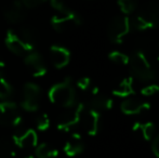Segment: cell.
Segmentation results:
<instances>
[{
  "label": "cell",
  "mask_w": 159,
  "mask_h": 158,
  "mask_svg": "<svg viewBox=\"0 0 159 158\" xmlns=\"http://www.w3.org/2000/svg\"><path fill=\"white\" fill-rule=\"evenodd\" d=\"M35 34L32 29L22 27L19 30H8L4 37V43L12 53L24 57L35 50Z\"/></svg>",
  "instance_id": "6da1fadb"
},
{
  "label": "cell",
  "mask_w": 159,
  "mask_h": 158,
  "mask_svg": "<svg viewBox=\"0 0 159 158\" xmlns=\"http://www.w3.org/2000/svg\"><path fill=\"white\" fill-rule=\"evenodd\" d=\"M48 97L51 103L63 108H70L77 104V93L70 78L53 84L48 91Z\"/></svg>",
  "instance_id": "7a4b0ae2"
},
{
  "label": "cell",
  "mask_w": 159,
  "mask_h": 158,
  "mask_svg": "<svg viewBox=\"0 0 159 158\" xmlns=\"http://www.w3.org/2000/svg\"><path fill=\"white\" fill-rule=\"evenodd\" d=\"M159 25V3L151 1L141 10L139 15L130 20V26L136 30H146Z\"/></svg>",
  "instance_id": "3957f363"
},
{
  "label": "cell",
  "mask_w": 159,
  "mask_h": 158,
  "mask_svg": "<svg viewBox=\"0 0 159 158\" xmlns=\"http://www.w3.org/2000/svg\"><path fill=\"white\" fill-rule=\"evenodd\" d=\"M130 68L135 78L142 82H149L156 79V72L147 60L146 55L141 51L135 52L130 57Z\"/></svg>",
  "instance_id": "277c9868"
},
{
  "label": "cell",
  "mask_w": 159,
  "mask_h": 158,
  "mask_svg": "<svg viewBox=\"0 0 159 158\" xmlns=\"http://www.w3.org/2000/svg\"><path fill=\"white\" fill-rule=\"evenodd\" d=\"M81 24V17L78 13L67 8L66 10L57 11L51 17V25L57 33H66Z\"/></svg>",
  "instance_id": "5b68a950"
},
{
  "label": "cell",
  "mask_w": 159,
  "mask_h": 158,
  "mask_svg": "<svg viewBox=\"0 0 159 158\" xmlns=\"http://www.w3.org/2000/svg\"><path fill=\"white\" fill-rule=\"evenodd\" d=\"M41 88L35 82H27L22 90L20 107L26 112H37L41 101Z\"/></svg>",
  "instance_id": "8992f818"
},
{
  "label": "cell",
  "mask_w": 159,
  "mask_h": 158,
  "mask_svg": "<svg viewBox=\"0 0 159 158\" xmlns=\"http://www.w3.org/2000/svg\"><path fill=\"white\" fill-rule=\"evenodd\" d=\"M22 117L20 106L11 100H4L0 102V126L4 127H20Z\"/></svg>",
  "instance_id": "52a82bcc"
},
{
  "label": "cell",
  "mask_w": 159,
  "mask_h": 158,
  "mask_svg": "<svg viewBox=\"0 0 159 158\" xmlns=\"http://www.w3.org/2000/svg\"><path fill=\"white\" fill-rule=\"evenodd\" d=\"M84 107V103H77L70 108H65V112L62 113L57 122V128L60 131L69 132L75 128L79 127L80 115Z\"/></svg>",
  "instance_id": "ba28073f"
},
{
  "label": "cell",
  "mask_w": 159,
  "mask_h": 158,
  "mask_svg": "<svg viewBox=\"0 0 159 158\" xmlns=\"http://www.w3.org/2000/svg\"><path fill=\"white\" fill-rule=\"evenodd\" d=\"M130 19H128L127 16H116L111 20L108 25V38L111 42L121 43L124 37L130 32Z\"/></svg>",
  "instance_id": "9c48e42d"
},
{
  "label": "cell",
  "mask_w": 159,
  "mask_h": 158,
  "mask_svg": "<svg viewBox=\"0 0 159 158\" xmlns=\"http://www.w3.org/2000/svg\"><path fill=\"white\" fill-rule=\"evenodd\" d=\"M100 113L84 104V107L80 115L79 126L88 133L89 135H95L100 128Z\"/></svg>",
  "instance_id": "30bf717a"
},
{
  "label": "cell",
  "mask_w": 159,
  "mask_h": 158,
  "mask_svg": "<svg viewBox=\"0 0 159 158\" xmlns=\"http://www.w3.org/2000/svg\"><path fill=\"white\" fill-rule=\"evenodd\" d=\"M13 143L15 146L23 150L35 148L38 145V134L37 131L33 128L19 129L12 135Z\"/></svg>",
  "instance_id": "8fae6325"
},
{
  "label": "cell",
  "mask_w": 159,
  "mask_h": 158,
  "mask_svg": "<svg viewBox=\"0 0 159 158\" xmlns=\"http://www.w3.org/2000/svg\"><path fill=\"white\" fill-rule=\"evenodd\" d=\"M24 62H25V65L27 66L30 74L35 78L43 77L48 72V67H47L44 59L39 52L35 50L24 56Z\"/></svg>",
  "instance_id": "7c38bea8"
},
{
  "label": "cell",
  "mask_w": 159,
  "mask_h": 158,
  "mask_svg": "<svg viewBox=\"0 0 159 158\" xmlns=\"http://www.w3.org/2000/svg\"><path fill=\"white\" fill-rule=\"evenodd\" d=\"M50 59L55 68H63L70 61V52L60 44H53L50 48Z\"/></svg>",
  "instance_id": "4fadbf2b"
},
{
  "label": "cell",
  "mask_w": 159,
  "mask_h": 158,
  "mask_svg": "<svg viewBox=\"0 0 159 158\" xmlns=\"http://www.w3.org/2000/svg\"><path fill=\"white\" fill-rule=\"evenodd\" d=\"M4 17L12 24H19L26 17V9L20 0H13L4 10Z\"/></svg>",
  "instance_id": "5bb4252c"
},
{
  "label": "cell",
  "mask_w": 159,
  "mask_h": 158,
  "mask_svg": "<svg viewBox=\"0 0 159 158\" xmlns=\"http://www.w3.org/2000/svg\"><path fill=\"white\" fill-rule=\"evenodd\" d=\"M121 112L126 115H136L142 113L143 111H147L151 108L148 102H144L142 100L127 97L120 105Z\"/></svg>",
  "instance_id": "9a60e30c"
},
{
  "label": "cell",
  "mask_w": 159,
  "mask_h": 158,
  "mask_svg": "<svg viewBox=\"0 0 159 158\" xmlns=\"http://www.w3.org/2000/svg\"><path fill=\"white\" fill-rule=\"evenodd\" d=\"M64 153L68 157H75L84 151V143L81 135L78 132H73L66 143L64 144Z\"/></svg>",
  "instance_id": "2e32d148"
},
{
  "label": "cell",
  "mask_w": 159,
  "mask_h": 158,
  "mask_svg": "<svg viewBox=\"0 0 159 158\" xmlns=\"http://www.w3.org/2000/svg\"><path fill=\"white\" fill-rule=\"evenodd\" d=\"M86 105L100 113L102 111L111 110L113 107V100L98 93V94H92V97L89 100Z\"/></svg>",
  "instance_id": "e0dca14e"
},
{
  "label": "cell",
  "mask_w": 159,
  "mask_h": 158,
  "mask_svg": "<svg viewBox=\"0 0 159 158\" xmlns=\"http://www.w3.org/2000/svg\"><path fill=\"white\" fill-rule=\"evenodd\" d=\"M132 131L136 133H140L142 135V138L146 141H151L152 139L155 138L156 134V126L153 122H142L138 121L132 126Z\"/></svg>",
  "instance_id": "ac0fdd59"
},
{
  "label": "cell",
  "mask_w": 159,
  "mask_h": 158,
  "mask_svg": "<svg viewBox=\"0 0 159 158\" xmlns=\"http://www.w3.org/2000/svg\"><path fill=\"white\" fill-rule=\"evenodd\" d=\"M134 92L135 91L133 89V79L131 77L124 78L113 88V94L120 97H128L130 95L134 94Z\"/></svg>",
  "instance_id": "d6986e66"
},
{
  "label": "cell",
  "mask_w": 159,
  "mask_h": 158,
  "mask_svg": "<svg viewBox=\"0 0 159 158\" xmlns=\"http://www.w3.org/2000/svg\"><path fill=\"white\" fill-rule=\"evenodd\" d=\"M59 156V151L49 143H41L36 146V158H57Z\"/></svg>",
  "instance_id": "ffe728a7"
},
{
  "label": "cell",
  "mask_w": 159,
  "mask_h": 158,
  "mask_svg": "<svg viewBox=\"0 0 159 158\" xmlns=\"http://www.w3.org/2000/svg\"><path fill=\"white\" fill-rule=\"evenodd\" d=\"M13 94V86L0 70V100H9Z\"/></svg>",
  "instance_id": "44dd1931"
},
{
  "label": "cell",
  "mask_w": 159,
  "mask_h": 158,
  "mask_svg": "<svg viewBox=\"0 0 159 158\" xmlns=\"http://www.w3.org/2000/svg\"><path fill=\"white\" fill-rule=\"evenodd\" d=\"M0 158H15V150L9 141L0 139Z\"/></svg>",
  "instance_id": "7402d4cb"
},
{
  "label": "cell",
  "mask_w": 159,
  "mask_h": 158,
  "mask_svg": "<svg viewBox=\"0 0 159 158\" xmlns=\"http://www.w3.org/2000/svg\"><path fill=\"white\" fill-rule=\"evenodd\" d=\"M50 117L47 113H41V114L37 115L35 120L36 129L39 131H46L50 127Z\"/></svg>",
  "instance_id": "603a6c76"
},
{
  "label": "cell",
  "mask_w": 159,
  "mask_h": 158,
  "mask_svg": "<svg viewBox=\"0 0 159 158\" xmlns=\"http://www.w3.org/2000/svg\"><path fill=\"white\" fill-rule=\"evenodd\" d=\"M118 6L125 14H132L136 10L138 0H118Z\"/></svg>",
  "instance_id": "cb8c5ba5"
},
{
  "label": "cell",
  "mask_w": 159,
  "mask_h": 158,
  "mask_svg": "<svg viewBox=\"0 0 159 158\" xmlns=\"http://www.w3.org/2000/svg\"><path fill=\"white\" fill-rule=\"evenodd\" d=\"M108 57L111 62H114L115 64L118 65H127L129 64L130 57L126 55L125 53L119 52V51H113L108 54Z\"/></svg>",
  "instance_id": "d4e9b609"
},
{
  "label": "cell",
  "mask_w": 159,
  "mask_h": 158,
  "mask_svg": "<svg viewBox=\"0 0 159 158\" xmlns=\"http://www.w3.org/2000/svg\"><path fill=\"white\" fill-rule=\"evenodd\" d=\"M76 86H77V88H79L80 90H82V91H90L91 89H92L93 84L90 78H88V77H82V78L78 79V81L76 82Z\"/></svg>",
  "instance_id": "484cf974"
},
{
  "label": "cell",
  "mask_w": 159,
  "mask_h": 158,
  "mask_svg": "<svg viewBox=\"0 0 159 158\" xmlns=\"http://www.w3.org/2000/svg\"><path fill=\"white\" fill-rule=\"evenodd\" d=\"M158 92H159V86L156 84L146 86L141 90V93H142L144 97H152V95L156 94V93H158Z\"/></svg>",
  "instance_id": "4316f807"
},
{
  "label": "cell",
  "mask_w": 159,
  "mask_h": 158,
  "mask_svg": "<svg viewBox=\"0 0 159 158\" xmlns=\"http://www.w3.org/2000/svg\"><path fill=\"white\" fill-rule=\"evenodd\" d=\"M25 9H34L41 6L47 0H20Z\"/></svg>",
  "instance_id": "83f0119b"
},
{
  "label": "cell",
  "mask_w": 159,
  "mask_h": 158,
  "mask_svg": "<svg viewBox=\"0 0 159 158\" xmlns=\"http://www.w3.org/2000/svg\"><path fill=\"white\" fill-rule=\"evenodd\" d=\"M49 2H50L51 7L55 10V12L66 10L68 8L65 3V0H49Z\"/></svg>",
  "instance_id": "f1b7e54d"
},
{
  "label": "cell",
  "mask_w": 159,
  "mask_h": 158,
  "mask_svg": "<svg viewBox=\"0 0 159 158\" xmlns=\"http://www.w3.org/2000/svg\"><path fill=\"white\" fill-rule=\"evenodd\" d=\"M152 150H153L154 154L159 158V135L154 138L153 144H152Z\"/></svg>",
  "instance_id": "f546056e"
},
{
  "label": "cell",
  "mask_w": 159,
  "mask_h": 158,
  "mask_svg": "<svg viewBox=\"0 0 159 158\" xmlns=\"http://www.w3.org/2000/svg\"><path fill=\"white\" fill-rule=\"evenodd\" d=\"M4 67V63L2 61H0V70H2V68Z\"/></svg>",
  "instance_id": "4dcf8cb0"
},
{
  "label": "cell",
  "mask_w": 159,
  "mask_h": 158,
  "mask_svg": "<svg viewBox=\"0 0 159 158\" xmlns=\"http://www.w3.org/2000/svg\"><path fill=\"white\" fill-rule=\"evenodd\" d=\"M25 158H36V157H34V156H32V155H28V156H26Z\"/></svg>",
  "instance_id": "1f68e13d"
}]
</instances>
